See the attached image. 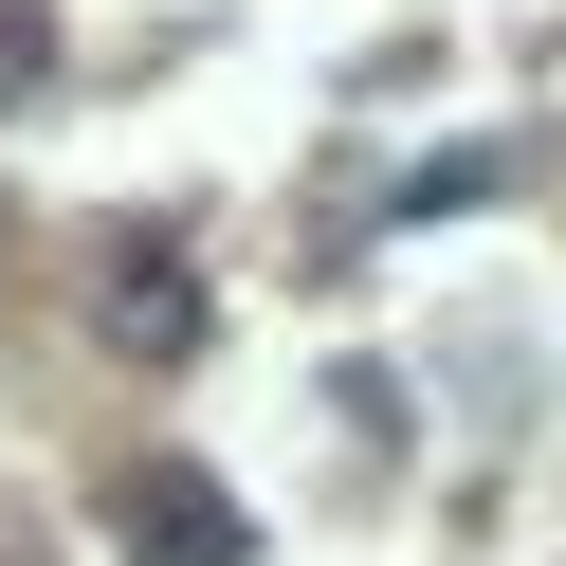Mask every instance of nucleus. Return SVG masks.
<instances>
[{
  "instance_id": "nucleus-1",
  "label": "nucleus",
  "mask_w": 566,
  "mask_h": 566,
  "mask_svg": "<svg viewBox=\"0 0 566 566\" xmlns=\"http://www.w3.org/2000/svg\"><path fill=\"white\" fill-rule=\"evenodd\" d=\"M111 530H128L147 566H238V548H256V530H238V493L165 475V457H147V475H111Z\"/></svg>"
},
{
  "instance_id": "nucleus-2",
  "label": "nucleus",
  "mask_w": 566,
  "mask_h": 566,
  "mask_svg": "<svg viewBox=\"0 0 566 566\" xmlns=\"http://www.w3.org/2000/svg\"><path fill=\"white\" fill-rule=\"evenodd\" d=\"M111 329H128V347H184V329H201V293H165V256H128V293H111Z\"/></svg>"
}]
</instances>
